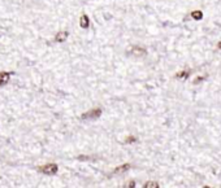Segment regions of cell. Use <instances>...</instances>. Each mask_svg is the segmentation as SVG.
<instances>
[{
	"instance_id": "cell-11",
	"label": "cell",
	"mask_w": 221,
	"mask_h": 188,
	"mask_svg": "<svg viewBox=\"0 0 221 188\" xmlns=\"http://www.w3.org/2000/svg\"><path fill=\"white\" fill-rule=\"evenodd\" d=\"M206 79V77L204 75H202V77H196L194 81H192V84H199L200 82H203Z\"/></svg>"
},
{
	"instance_id": "cell-5",
	"label": "cell",
	"mask_w": 221,
	"mask_h": 188,
	"mask_svg": "<svg viewBox=\"0 0 221 188\" xmlns=\"http://www.w3.org/2000/svg\"><path fill=\"white\" fill-rule=\"evenodd\" d=\"M80 25H81L82 29H87V27L90 26V20H89V17H87V16H82V17H81V21H80Z\"/></svg>"
},
{
	"instance_id": "cell-3",
	"label": "cell",
	"mask_w": 221,
	"mask_h": 188,
	"mask_svg": "<svg viewBox=\"0 0 221 188\" xmlns=\"http://www.w3.org/2000/svg\"><path fill=\"white\" fill-rule=\"evenodd\" d=\"M11 75H12V73H9V71H2V73H0V86L8 83Z\"/></svg>"
},
{
	"instance_id": "cell-13",
	"label": "cell",
	"mask_w": 221,
	"mask_h": 188,
	"mask_svg": "<svg viewBox=\"0 0 221 188\" xmlns=\"http://www.w3.org/2000/svg\"><path fill=\"white\" fill-rule=\"evenodd\" d=\"M134 186H135L134 182H130V183H129V187H134Z\"/></svg>"
},
{
	"instance_id": "cell-2",
	"label": "cell",
	"mask_w": 221,
	"mask_h": 188,
	"mask_svg": "<svg viewBox=\"0 0 221 188\" xmlns=\"http://www.w3.org/2000/svg\"><path fill=\"white\" fill-rule=\"evenodd\" d=\"M102 116V110L100 109H93L90 112H86L85 114H82V120H96Z\"/></svg>"
},
{
	"instance_id": "cell-9",
	"label": "cell",
	"mask_w": 221,
	"mask_h": 188,
	"mask_svg": "<svg viewBox=\"0 0 221 188\" xmlns=\"http://www.w3.org/2000/svg\"><path fill=\"white\" fill-rule=\"evenodd\" d=\"M159 183L158 182H147L144 184V188H158Z\"/></svg>"
},
{
	"instance_id": "cell-12",
	"label": "cell",
	"mask_w": 221,
	"mask_h": 188,
	"mask_svg": "<svg viewBox=\"0 0 221 188\" xmlns=\"http://www.w3.org/2000/svg\"><path fill=\"white\" fill-rule=\"evenodd\" d=\"M134 141H137V139H135L134 136H129L127 139H126V143L127 144H131V143H134Z\"/></svg>"
},
{
	"instance_id": "cell-10",
	"label": "cell",
	"mask_w": 221,
	"mask_h": 188,
	"mask_svg": "<svg viewBox=\"0 0 221 188\" xmlns=\"http://www.w3.org/2000/svg\"><path fill=\"white\" fill-rule=\"evenodd\" d=\"M131 52L134 53V54H137V56H138V54H144L146 53V51H144L143 48H133Z\"/></svg>"
},
{
	"instance_id": "cell-1",
	"label": "cell",
	"mask_w": 221,
	"mask_h": 188,
	"mask_svg": "<svg viewBox=\"0 0 221 188\" xmlns=\"http://www.w3.org/2000/svg\"><path fill=\"white\" fill-rule=\"evenodd\" d=\"M57 170H59V167L56 163H47L44 166L39 167V171L43 174H47V175H53V174L57 173Z\"/></svg>"
},
{
	"instance_id": "cell-6",
	"label": "cell",
	"mask_w": 221,
	"mask_h": 188,
	"mask_svg": "<svg viewBox=\"0 0 221 188\" xmlns=\"http://www.w3.org/2000/svg\"><path fill=\"white\" fill-rule=\"evenodd\" d=\"M129 169H130V165H129V163H125V165H121V166L116 167V170H114L113 173H114V174H121V173L127 171Z\"/></svg>"
},
{
	"instance_id": "cell-7",
	"label": "cell",
	"mask_w": 221,
	"mask_h": 188,
	"mask_svg": "<svg viewBox=\"0 0 221 188\" xmlns=\"http://www.w3.org/2000/svg\"><path fill=\"white\" fill-rule=\"evenodd\" d=\"M190 73H191V70L190 69H187V70H182V71H179V73H177V78H179V79H186V78L190 75Z\"/></svg>"
},
{
	"instance_id": "cell-4",
	"label": "cell",
	"mask_w": 221,
	"mask_h": 188,
	"mask_svg": "<svg viewBox=\"0 0 221 188\" xmlns=\"http://www.w3.org/2000/svg\"><path fill=\"white\" fill-rule=\"evenodd\" d=\"M68 38V33L66 31H60V33H57L56 34V42H59V43H61V42H64V40H65Z\"/></svg>"
},
{
	"instance_id": "cell-8",
	"label": "cell",
	"mask_w": 221,
	"mask_h": 188,
	"mask_svg": "<svg viewBox=\"0 0 221 188\" xmlns=\"http://www.w3.org/2000/svg\"><path fill=\"white\" fill-rule=\"evenodd\" d=\"M191 17L194 18L196 21H200L202 18H203V12L202 11H192L191 12Z\"/></svg>"
},
{
	"instance_id": "cell-14",
	"label": "cell",
	"mask_w": 221,
	"mask_h": 188,
	"mask_svg": "<svg viewBox=\"0 0 221 188\" xmlns=\"http://www.w3.org/2000/svg\"><path fill=\"white\" fill-rule=\"evenodd\" d=\"M217 48H219V49H221V42H219V43H217Z\"/></svg>"
}]
</instances>
